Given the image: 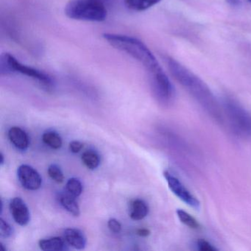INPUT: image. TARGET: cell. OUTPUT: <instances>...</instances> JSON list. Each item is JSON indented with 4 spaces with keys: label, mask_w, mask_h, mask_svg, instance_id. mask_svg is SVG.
Wrapping results in <instances>:
<instances>
[{
    "label": "cell",
    "mask_w": 251,
    "mask_h": 251,
    "mask_svg": "<svg viewBox=\"0 0 251 251\" xmlns=\"http://www.w3.org/2000/svg\"><path fill=\"white\" fill-rule=\"evenodd\" d=\"M14 233V229L3 219H0V235L3 238H9Z\"/></svg>",
    "instance_id": "44dd1931"
},
{
    "label": "cell",
    "mask_w": 251,
    "mask_h": 251,
    "mask_svg": "<svg viewBox=\"0 0 251 251\" xmlns=\"http://www.w3.org/2000/svg\"><path fill=\"white\" fill-rule=\"evenodd\" d=\"M10 211L14 221L21 226H26L30 221L28 207L21 198H14L10 202Z\"/></svg>",
    "instance_id": "9c48e42d"
},
{
    "label": "cell",
    "mask_w": 251,
    "mask_h": 251,
    "mask_svg": "<svg viewBox=\"0 0 251 251\" xmlns=\"http://www.w3.org/2000/svg\"><path fill=\"white\" fill-rule=\"evenodd\" d=\"M102 37L113 48L139 61L148 73L162 69L149 48L139 39L125 35L108 33H104Z\"/></svg>",
    "instance_id": "7a4b0ae2"
},
{
    "label": "cell",
    "mask_w": 251,
    "mask_h": 251,
    "mask_svg": "<svg viewBox=\"0 0 251 251\" xmlns=\"http://www.w3.org/2000/svg\"><path fill=\"white\" fill-rule=\"evenodd\" d=\"M42 140L45 145L54 150L60 149L62 146V139L60 135L55 131L45 132L42 136Z\"/></svg>",
    "instance_id": "2e32d148"
},
{
    "label": "cell",
    "mask_w": 251,
    "mask_h": 251,
    "mask_svg": "<svg viewBox=\"0 0 251 251\" xmlns=\"http://www.w3.org/2000/svg\"><path fill=\"white\" fill-rule=\"evenodd\" d=\"M75 198L66 192L65 193L60 195L59 202L64 207V209L67 210L69 213L73 214L75 217H78L80 214V210Z\"/></svg>",
    "instance_id": "5bb4252c"
},
{
    "label": "cell",
    "mask_w": 251,
    "mask_h": 251,
    "mask_svg": "<svg viewBox=\"0 0 251 251\" xmlns=\"http://www.w3.org/2000/svg\"><path fill=\"white\" fill-rule=\"evenodd\" d=\"M67 243L75 249L83 250L86 248V238L81 230L76 228H67L64 232Z\"/></svg>",
    "instance_id": "8fae6325"
},
{
    "label": "cell",
    "mask_w": 251,
    "mask_h": 251,
    "mask_svg": "<svg viewBox=\"0 0 251 251\" xmlns=\"http://www.w3.org/2000/svg\"><path fill=\"white\" fill-rule=\"evenodd\" d=\"M0 158H1V161H0V164L1 166H3V164H5V156H4L3 153L1 152L0 154Z\"/></svg>",
    "instance_id": "4316f807"
},
{
    "label": "cell",
    "mask_w": 251,
    "mask_h": 251,
    "mask_svg": "<svg viewBox=\"0 0 251 251\" xmlns=\"http://www.w3.org/2000/svg\"><path fill=\"white\" fill-rule=\"evenodd\" d=\"M48 175L52 180L56 183H61L64 181V176L61 168L56 164H51L48 167Z\"/></svg>",
    "instance_id": "ffe728a7"
},
{
    "label": "cell",
    "mask_w": 251,
    "mask_h": 251,
    "mask_svg": "<svg viewBox=\"0 0 251 251\" xmlns=\"http://www.w3.org/2000/svg\"><path fill=\"white\" fill-rule=\"evenodd\" d=\"M196 246L198 250L201 251H217V248H216L214 245H211L210 242L205 239H199L197 241Z\"/></svg>",
    "instance_id": "7402d4cb"
},
{
    "label": "cell",
    "mask_w": 251,
    "mask_h": 251,
    "mask_svg": "<svg viewBox=\"0 0 251 251\" xmlns=\"http://www.w3.org/2000/svg\"><path fill=\"white\" fill-rule=\"evenodd\" d=\"M17 176L22 186L27 190H38L42 186V177L31 166L27 164L20 166L17 170Z\"/></svg>",
    "instance_id": "ba28073f"
},
{
    "label": "cell",
    "mask_w": 251,
    "mask_h": 251,
    "mask_svg": "<svg viewBox=\"0 0 251 251\" xmlns=\"http://www.w3.org/2000/svg\"><path fill=\"white\" fill-rule=\"evenodd\" d=\"M0 72L1 75H9L13 73H20L23 75L30 77L36 80L44 87L50 89L53 85L52 79L46 73L41 70L33 68L30 66L23 64L19 61L14 55L10 53H4L0 58Z\"/></svg>",
    "instance_id": "277c9868"
},
{
    "label": "cell",
    "mask_w": 251,
    "mask_h": 251,
    "mask_svg": "<svg viewBox=\"0 0 251 251\" xmlns=\"http://www.w3.org/2000/svg\"><path fill=\"white\" fill-rule=\"evenodd\" d=\"M108 226L111 231L119 233L122 230V225L118 220L114 218L110 219L108 222Z\"/></svg>",
    "instance_id": "603a6c76"
},
{
    "label": "cell",
    "mask_w": 251,
    "mask_h": 251,
    "mask_svg": "<svg viewBox=\"0 0 251 251\" xmlns=\"http://www.w3.org/2000/svg\"><path fill=\"white\" fill-rule=\"evenodd\" d=\"M176 214H177V217H178L180 221L185 226H188L192 229H198L200 227V224L196 219L194 218L192 215L189 214V213L185 211L183 209H177L176 211Z\"/></svg>",
    "instance_id": "d6986e66"
},
{
    "label": "cell",
    "mask_w": 251,
    "mask_h": 251,
    "mask_svg": "<svg viewBox=\"0 0 251 251\" xmlns=\"http://www.w3.org/2000/svg\"><path fill=\"white\" fill-rule=\"evenodd\" d=\"M151 87L154 95L161 103L168 105L175 98V89L162 69L149 73Z\"/></svg>",
    "instance_id": "8992f818"
},
{
    "label": "cell",
    "mask_w": 251,
    "mask_h": 251,
    "mask_svg": "<svg viewBox=\"0 0 251 251\" xmlns=\"http://www.w3.org/2000/svg\"><path fill=\"white\" fill-rule=\"evenodd\" d=\"M164 176L167 180V184L170 190L180 201H183L186 205L195 210H199L201 208V202L199 200L194 196L187 188L182 183V182L170 172L164 171Z\"/></svg>",
    "instance_id": "52a82bcc"
},
{
    "label": "cell",
    "mask_w": 251,
    "mask_h": 251,
    "mask_svg": "<svg viewBox=\"0 0 251 251\" xmlns=\"http://www.w3.org/2000/svg\"><path fill=\"white\" fill-rule=\"evenodd\" d=\"M149 213L148 204L140 199L134 200L130 205V218L135 221L143 220Z\"/></svg>",
    "instance_id": "4fadbf2b"
},
{
    "label": "cell",
    "mask_w": 251,
    "mask_h": 251,
    "mask_svg": "<svg viewBox=\"0 0 251 251\" xmlns=\"http://www.w3.org/2000/svg\"><path fill=\"white\" fill-rule=\"evenodd\" d=\"M161 2V0H125V4L129 9L135 11H144Z\"/></svg>",
    "instance_id": "9a60e30c"
},
{
    "label": "cell",
    "mask_w": 251,
    "mask_h": 251,
    "mask_svg": "<svg viewBox=\"0 0 251 251\" xmlns=\"http://www.w3.org/2000/svg\"><path fill=\"white\" fill-rule=\"evenodd\" d=\"M136 233H137L139 236H142V237H146V236H148L151 234V231L147 228L139 229V230H137Z\"/></svg>",
    "instance_id": "d4e9b609"
},
{
    "label": "cell",
    "mask_w": 251,
    "mask_h": 251,
    "mask_svg": "<svg viewBox=\"0 0 251 251\" xmlns=\"http://www.w3.org/2000/svg\"><path fill=\"white\" fill-rule=\"evenodd\" d=\"M83 145L79 141H73L70 144V150L73 153H77L83 149Z\"/></svg>",
    "instance_id": "cb8c5ba5"
},
{
    "label": "cell",
    "mask_w": 251,
    "mask_h": 251,
    "mask_svg": "<svg viewBox=\"0 0 251 251\" xmlns=\"http://www.w3.org/2000/svg\"><path fill=\"white\" fill-rule=\"evenodd\" d=\"M248 1H249V2H251V0H248Z\"/></svg>",
    "instance_id": "83f0119b"
},
{
    "label": "cell",
    "mask_w": 251,
    "mask_h": 251,
    "mask_svg": "<svg viewBox=\"0 0 251 251\" xmlns=\"http://www.w3.org/2000/svg\"><path fill=\"white\" fill-rule=\"evenodd\" d=\"M65 14L72 20L100 23L106 20L108 13L102 0H70Z\"/></svg>",
    "instance_id": "3957f363"
},
{
    "label": "cell",
    "mask_w": 251,
    "mask_h": 251,
    "mask_svg": "<svg viewBox=\"0 0 251 251\" xmlns=\"http://www.w3.org/2000/svg\"><path fill=\"white\" fill-rule=\"evenodd\" d=\"M226 1L233 7H238L241 5V0H226Z\"/></svg>",
    "instance_id": "484cf974"
},
{
    "label": "cell",
    "mask_w": 251,
    "mask_h": 251,
    "mask_svg": "<svg viewBox=\"0 0 251 251\" xmlns=\"http://www.w3.org/2000/svg\"><path fill=\"white\" fill-rule=\"evenodd\" d=\"M66 192L75 198H77L83 192V185L79 179L72 177L69 179L66 185Z\"/></svg>",
    "instance_id": "ac0fdd59"
},
{
    "label": "cell",
    "mask_w": 251,
    "mask_h": 251,
    "mask_svg": "<svg viewBox=\"0 0 251 251\" xmlns=\"http://www.w3.org/2000/svg\"><path fill=\"white\" fill-rule=\"evenodd\" d=\"M8 139L17 149L25 151L30 145L28 135L23 129L19 127H12L8 130Z\"/></svg>",
    "instance_id": "30bf717a"
},
{
    "label": "cell",
    "mask_w": 251,
    "mask_h": 251,
    "mask_svg": "<svg viewBox=\"0 0 251 251\" xmlns=\"http://www.w3.org/2000/svg\"><path fill=\"white\" fill-rule=\"evenodd\" d=\"M65 239L61 237H52L41 239L39 242V248L45 251H61L67 250Z\"/></svg>",
    "instance_id": "7c38bea8"
},
{
    "label": "cell",
    "mask_w": 251,
    "mask_h": 251,
    "mask_svg": "<svg viewBox=\"0 0 251 251\" xmlns=\"http://www.w3.org/2000/svg\"><path fill=\"white\" fill-rule=\"evenodd\" d=\"M224 108L235 133L242 137H251V115L234 100L226 98Z\"/></svg>",
    "instance_id": "5b68a950"
},
{
    "label": "cell",
    "mask_w": 251,
    "mask_h": 251,
    "mask_svg": "<svg viewBox=\"0 0 251 251\" xmlns=\"http://www.w3.org/2000/svg\"><path fill=\"white\" fill-rule=\"evenodd\" d=\"M174 77L195 98L211 117L217 121H221L222 114L218 103L204 82L184 67H180L176 72Z\"/></svg>",
    "instance_id": "6da1fadb"
},
{
    "label": "cell",
    "mask_w": 251,
    "mask_h": 251,
    "mask_svg": "<svg viewBox=\"0 0 251 251\" xmlns=\"http://www.w3.org/2000/svg\"><path fill=\"white\" fill-rule=\"evenodd\" d=\"M81 159L84 165L91 170L98 168L100 164L99 155L93 151H88L83 152Z\"/></svg>",
    "instance_id": "e0dca14e"
}]
</instances>
